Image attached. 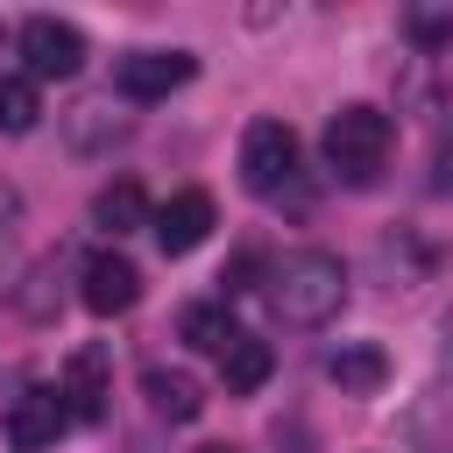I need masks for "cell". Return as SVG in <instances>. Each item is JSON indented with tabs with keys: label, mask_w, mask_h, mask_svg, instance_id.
I'll return each mask as SVG.
<instances>
[{
	"label": "cell",
	"mask_w": 453,
	"mask_h": 453,
	"mask_svg": "<svg viewBox=\"0 0 453 453\" xmlns=\"http://www.w3.org/2000/svg\"><path fill=\"white\" fill-rule=\"evenodd\" d=\"M269 304H276V319L297 326V333L333 326L340 304H347V262L326 255V248H297V255H283V262L269 269Z\"/></svg>",
	"instance_id": "obj_1"
},
{
	"label": "cell",
	"mask_w": 453,
	"mask_h": 453,
	"mask_svg": "<svg viewBox=\"0 0 453 453\" xmlns=\"http://www.w3.org/2000/svg\"><path fill=\"white\" fill-rule=\"evenodd\" d=\"M389 149H396V120L382 106H361L354 99V106H340L326 120V170L340 184H375L382 163H389Z\"/></svg>",
	"instance_id": "obj_2"
},
{
	"label": "cell",
	"mask_w": 453,
	"mask_h": 453,
	"mask_svg": "<svg viewBox=\"0 0 453 453\" xmlns=\"http://www.w3.org/2000/svg\"><path fill=\"white\" fill-rule=\"evenodd\" d=\"M241 184L255 191V198H283L290 184H297V134H290V120H248V134H241Z\"/></svg>",
	"instance_id": "obj_3"
},
{
	"label": "cell",
	"mask_w": 453,
	"mask_h": 453,
	"mask_svg": "<svg viewBox=\"0 0 453 453\" xmlns=\"http://www.w3.org/2000/svg\"><path fill=\"white\" fill-rule=\"evenodd\" d=\"M191 78H198V57H191V50H127V57L113 64V92L134 99V106L170 99V92L191 85Z\"/></svg>",
	"instance_id": "obj_4"
},
{
	"label": "cell",
	"mask_w": 453,
	"mask_h": 453,
	"mask_svg": "<svg viewBox=\"0 0 453 453\" xmlns=\"http://www.w3.org/2000/svg\"><path fill=\"white\" fill-rule=\"evenodd\" d=\"M21 57H28V78H78L85 71V28L78 21H57V14H28L21 21Z\"/></svg>",
	"instance_id": "obj_5"
},
{
	"label": "cell",
	"mask_w": 453,
	"mask_h": 453,
	"mask_svg": "<svg viewBox=\"0 0 453 453\" xmlns=\"http://www.w3.org/2000/svg\"><path fill=\"white\" fill-rule=\"evenodd\" d=\"M156 248L163 255H191V248H205V234L219 226V212H212V191H198V184H184V191H170L163 205H156Z\"/></svg>",
	"instance_id": "obj_6"
},
{
	"label": "cell",
	"mask_w": 453,
	"mask_h": 453,
	"mask_svg": "<svg viewBox=\"0 0 453 453\" xmlns=\"http://www.w3.org/2000/svg\"><path fill=\"white\" fill-rule=\"evenodd\" d=\"M64 425H71V411H64V396H57V389H28V396H14V403H7V418H0V432H7V446H14V453H57Z\"/></svg>",
	"instance_id": "obj_7"
},
{
	"label": "cell",
	"mask_w": 453,
	"mask_h": 453,
	"mask_svg": "<svg viewBox=\"0 0 453 453\" xmlns=\"http://www.w3.org/2000/svg\"><path fill=\"white\" fill-rule=\"evenodd\" d=\"M78 297H85V311H99V319L134 311V304H142V269H134L120 248H106V255H92V262L78 269Z\"/></svg>",
	"instance_id": "obj_8"
},
{
	"label": "cell",
	"mask_w": 453,
	"mask_h": 453,
	"mask_svg": "<svg viewBox=\"0 0 453 453\" xmlns=\"http://www.w3.org/2000/svg\"><path fill=\"white\" fill-rule=\"evenodd\" d=\"M57 396H64V411H71V425H99L106 418V347H78L71 361H64V382H57Z\"/></svg>",
	"instance_id": "obj_9"
},
{
	"label": "cell",
	"mask_w": 453,
	"mask_h": 453,
	"mask_svg": "<svg viewBox=\"0 0 453 453\" xmlns=\"http://www.w3.org/2000/svg\"><path fill=\"white\" fill-rule=\"evenodd\" d=\"M326 382H333L340 396H375V389L389 382V354L368 347V340H347V347L326 354Z\"/></svg>",
	"instance_id": "obj_10"
},
{
	"label": "cell",
	"mask_w": 453,
	"mask_h": 453,
	"mask_svg": "<svg viewBox=\"0 0 453 453\" xmlns=\"http://www.w3.org/2000/svg\"><path fill=\"white\" fill-rule=\"evenodd\" d=\"M142 396H149V411L170 418V425H191V418L205 411V389H198L184 368H142Z\"/></svg>",
	"instance_id": "obj_11"
},
{
	"label": "cell",
	"mask_w": 453,
	"mask_h": 453,
	"mask_svg": "<svg viewBox=\"0 0 453 453\" xmlns=\"http://www.w3.org/2000/svg\"><path fill=\"white\" fill-rule=\"evenodd\" d=\"M177 340H184V347H198V354H226V347L241 340V326H234V311H226V304H205V297H198V304H184V311H177Z\"/></svg>",
	"instance_id": "obj_12"
},
{
	"label": "cell",
	"mask_w": 453,
	"mask_h": 453,
	"mask_svg": "<svg viewBox=\"0 0 453 453\" xmlns=\"http://www.w3.org/2000/svg\"><path fill=\"white\" fill-rule=\"evenodd\" d=\"M92 226L99 234H134V226H149V198H142V184L134 177H120V184H106L99 198H92Z\"/></svg>",
	"instance_id": "obj_13"
},
{
	"label": "cell",
	"mask_w": 453,
	"mask_h": 453,
	"mask_svg": "<svg viewBox=\"0 0 453 453\" xmlns=\"http://www.w3.org/2000/svg\"><path fill=\"white\" fill-rule=\"evenodd\" d=\"M269 368H276V354H269V340H234L226 354H219V375H226V396H248V389H262L269 382Z\"/></svg>",
	"instance_id": "obj_14"
},
{
	"label": "cell",
	"mask_w": 453,
	"mask_h": 453,
	"mask_svg": "<svg viewBox=\"0 0 453 453\" xmlns=\"http://www.w3.org/2000/svg\"><path fill=\"white\" fill-rule=\"evenodd\" d=\"M42 120V92H35V78L21 71V78H0V134H28Z\"/></svg>",
	"instance_id": "obj_15"
},
{
	"label": "cell",
	"mask_w": 453,
	"mask_h": 453,
	"mask_svg": "<svg viewBox=\"0 0 453 453\" xmlns=\"http://www.w3.org/2000/svg\"><path fill=\"white\" fill-rule=\"evenodd\" d=\"M57 283H64V262H57V255H50V262H35V269H28V283H21V297H14V304H21V319H50V311H57V297H64Z\"/></svg>",
	"instance_id": "obj_16"
},
{
	"label": "cell",
	"mask_w": 453,
	"mask_h": 453,
	"mask_svg": "<svg viewBox=\"0 0 453 453\" xmlns=\"http://www.w3.org/2000/svg\"><path fill=\"white\" fill-rule=\"evenodd\" d=\"M403 35L418 50H446L453 42V0H432V7H403Z\"/></svg>",
	"instance_id": "obj_17"
},
{
	"label": "cell",
	"mask_w": 453,
	"mask_h": 453,
	"mask_svg": "<svg viewBox=\"0 0 453 453\" xmlns=\"http://www.w3.org/2000/svg\"><path fill=\"white\" fill-rule=\"evenodd\" d=\"M120 134H127L120 113H106V106H71V142H78V149H99V142H120Z\"/></svg>",
	"instance_id": "obj_18"
},
{
	"label": "cell",
	"mask_w": 453,
	"mask_h": 453,
	"mask_svg": "<svg viewBox=\"0 0 453 453\" xmlns=\"http://www.w3.org/2000/svg\"><path fill=\"white\" fill-rule=\"evenodd\" d=\"M432 191H453V134H446L439 156H432Z\"/></svg>",
	"instance_id": "obj_19"
},
{
	"label": "cell",
	"mask_w": 453,
	"mask_h": 453,
	"mask_svg": "<svg viewBox=\"0 0 453 453\" xmlns=\"http://www.w3.org/2000/svg\"><path fill=\"white\" fill-rule=\"evenodd\" d=\"M439 368L453 375V311H446V326H439Z\"/></svg>",
	"instance_id": "obj_20"
},
{
	"label": "cell",
	"mask_w": 453,
	"mask_h": 453,
	"mask_svg": "<svg viewBox=\"0 0 453 453\" xmlns=\"http://www.w3.org/2000/svg\"><path fill=\"white\" fill-rule=\"evenodd\" d=\"M7 262H14V255H7V241H0V283H7Z\"/></svg>",
	"instance_id": "obj_21"
},
{
	"label": "cell",
	"mask_w": 453,
	"mask_h": 453,
	"mask_svg": "<svg viewBox=\"0 0 453 453\" xmlns=\"http://www.w3.org/2000/svg\"><path fill=\"white\" fill-rule=\"evenodd\" d=\"M198 453H241V446H198Z\"/></svg>",
	"instance_id": "obj_22"
},
{
	"label": "cell",
	"mask_w": 453,
	"mask_h": 453,
	"mask_svg": "<svg viewBox=\"0 0 453 453\" xmlns=\"http://www.w3.org/2000/svg\"><path fill=\"white\" fill-rule=\"evenodd\" d=\"M0 42H7V35H0Z\"/></svg>",
	"instance_id": "obj_23"
}]
</instances>
